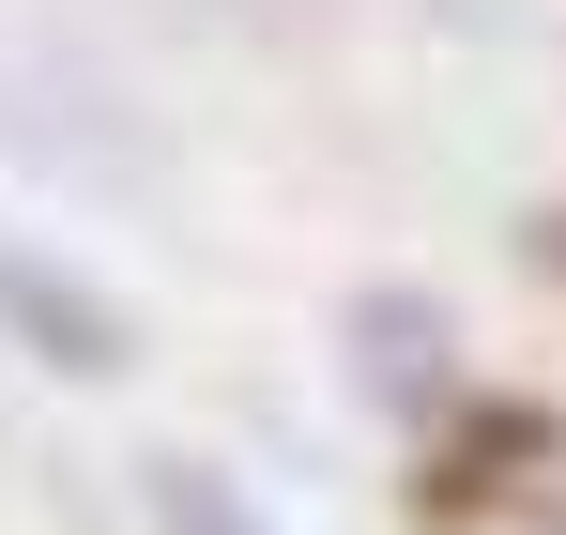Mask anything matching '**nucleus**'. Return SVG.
Listing matches in <instances>:
<instances>
[{
    "mask_svg": "<svg viewBox=\"0 0 566 535\" xmlns=\"http://www.w3.org/2000/svg\"><path fill=\"white\" fill-rule=\"evenodd\" d=\"M353 382H368L398 429H429L444 398H474L460 322H444V306H413V291H368V306H353Z\"/></svg>",
    "mask_w": 566,
    "mask_h": 535,
    "instance_id": "obj_3",
    "label": "nucleus"
},
{
    "mask_svg": "<svg viewBox=\"0 0 566 535\" xmlns=\"http://www.w3.org/2000/svg\"><path fill=\"white\" fill-rule=\"evenodd\" d=\"M0 353L62 367V382H123V367H138V322H123L77 261H46L31 230H0Z\"/></svg>",
    "mask_w": 566,
    "mask_h": 535,
    "instance_id": "obj_2",
    "label": "nucleus"
},
{
    "mask_svg": "<svg viewBox=\"0 0 566 535\" xmlns=\"http://www.w3.org/2000/svg\"><path fill=\"white\" fill-rule=\"evenodd\" d=\"M521 261H536V275L566 291V199H536V214H521Z\"/></svg>",
    "mask_w": 566,
    "mask_h": 535,
    "instance_id": "obj_5",
    "label": "nucleus"
},
{
    "mask_svg": "<svg viewBox=\"0 0 566 535\" xmlns=\"http://www.w3.org/2000/svg\"><path fill=\"white\" fill-rule=\"evenodd\" d=\"M566 490V398H521V382H474L413 429V474L398 505L413 535H490V521H552Z\"/></svg>",
    "mask_w": 566,
    "mask_h": 535,
    "instance_id": "obj_1",
    "label": "nucleus"
},
{
    "mask_svg": "<svg viewBox=\"0 0 566 535\" xmlns=\"http://www.w3.org/2000/svg\"><path fill=\"white\" fill-rule=\"evenodd\" d=\"M154 521H169V535H276L230 474H214V459H154Z\"/></svg>",
    "mask_w": 566,
    "mask_h": 535,
    "instance_id": "obj_4",
    "label": "nucleus"
}]
</instances>
